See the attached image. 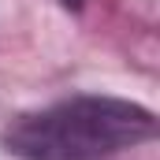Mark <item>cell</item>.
I'll return each mask as SVG.
<instances>
[{
  "label": "cell",
  "instance_id": "obj_2",
  "mask_svg": "<svg viewBox=\"0 0 160 160\" xmlns=\"http://www.w3.org/2000/svg\"><path fill=\"white\" fill-rule=\"evenodd\" d=\"M63 4H78V0H63Z\"/></svg>",
  "mask_w": 160,
  "mask_h": 160
},
{
  "label": "cell",
  "instance_id": "obj_1",
  "mask_svg": "<svg viewBox=\"0 0 160 160\" xmlns=\"http://www.w3.org/2000/svg\"><path fill=\"white\" fill-rule=\"evenodd\" d=\"M149 134L153 116L145 108L112 97H78L19 119L8 130V145L26 160H104Z\"/></svg>",
  "mask_w": 160,
  "mask_h": 160
}]
</instances>
